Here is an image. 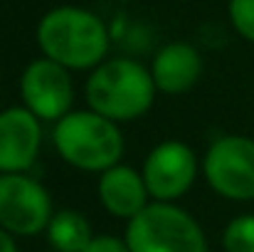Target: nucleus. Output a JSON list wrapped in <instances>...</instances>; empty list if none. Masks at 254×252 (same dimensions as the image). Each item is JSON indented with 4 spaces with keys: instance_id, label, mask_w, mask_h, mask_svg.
Returning a JSON list of instances; mask_svg holds the SVG:
<instances>
[{
    "instance_id": "obj_13",
    "label": "nucleus",
    "mask_w": 254,
    "mask_h": 252,
    "mask_svg": "<svg viewBox=\"0 0 254 252\" xmlns=\"http://www.w3.org/2000/svg\"><path fill=\"white\" fill-rule=\"evenodd\" d=\"M225 252H254V215H237L222 233Z\"/></svg>"
},
{
    "instance_id": "obj_12",
    "label": "nucleus",
    "mask_w": 254,
    "mask_h": 252,
    "mask_svg": "<svg viewBox=\"0 0 254 252\" xmlns=\"http://www.w3.org/2000/svg\"><path fill=\"white\" fill-rule=\"evenodd\" d=\"M47 240L57 252H82L94 240L91 225L79 210H57L47 225Z\"/></svg>"
},
{
    "instance_id": "obj_9",
    "label": "nucleus",
    "mask_w": 254,
    "mask_h": 252,
    "mask_svg": "<svg viewBox=\"0 0 254 252\" xmlns=\"http://www.w3.org/2000/svg\"><path fill=\"white\" fill-rule=\"evenodd\" d=\"M42 144L40 119L27 106L0 111V173H25Z\"/></svg>"
},
{
    "instance_id": "obj_16",
    "label": "nucleus",
    "mask_w": 254,
    "mask_h": 252,
    "mask_svg": "<svg viewBox=\"0 0 254 252\" xmlns=\"http://www.w3.org/2000/svg\"><path fill=\"white\" fill-rule=\"evenodd\" d=\"M0 252H20L17 250V243H15V235H10L2 228H0Z\"/></svg>"
},
{
    "instance_id": "obj_4",
    "label": "nucleus",
    "mask_w": 254,
    "mask_h": 252,
    "mask_svg": "<svg viewBox=\"0 0 254 252\" xmlns=\"http://www.w3.org/2000/svg\"><path fill=\"white\" fill-rule=\"evenodd\" d=\"M131 252H207L200 223L173 203H148L126 225Z\"/></svg>"
},
{
    "instance_id": "obj_2",
    "label": "nucleus",
    "mask_w": 254,
    "mask_h": 252,
    "mask_svg": "<svg viewBox=\"0 0 254 252\" xmlns=\"http://www.w3.org/2000/svg\"><path fill=\"white\" fill-rule=\"evenodd\" d=\"M86 104L111 121L143 116L156 96L153 75L133 60H106L86 80Z\"/></svg>"
},
{
    "instance_id": "obj_1",
    "label": "nucleus",
    "mask_w": 254,
    "mask_h": 252,
    "mask_svg": "<svg viewBox=\"0 0 254 252\" xmlns=\"http://www.w3.org/2000/svg\"><path fill=\"white\" fill-rule=\"evenodd\" d=\"M37 45L45 57L67 70H91L99 67L109 52V30L94 12L64 5L42 15Z\"/></svg>"
},
{
    "instance_id": "obj_5",
    "label": "nucleus",
    "mask_w": 254,
    "mask_h": 252,
    "mask_svg": "<svg viewBox=\"0 0 254 252\" xmlns=\"http://www.w3.org/2000/svg\"><path fill=\"white\" fill-rule=\"evenodd\" d=\"M52 215V198L42 183L25 173H0L2 230L17 238H32L47 230Z\"/></svg>"
},
{
    "instance_id": "obj_3",
    "label": "nucleus",
    "mask_w": 254,
    "mask_h": 252,
    "mask_svg": "<svg viewBox=\"0 0 254 252\" xmlns=\"http://www.w3.org/2000/svg\"><path fill=\"white\" fill-rule=\"evenodd\" d=\"M60 156L74 168L99 170L116 166L124 156V136L116 121L96 111H69L52 131Z\"/></svg>"
},
{
    "instance_id": "obj_10",
    "label": "nucleus",
    "mask_w": 254,
    "mask_h": 252,
    "mask_svg": "<svg viewBox=\"0 0 254 252\" xmlns=\"http://www.w3.org/2000/svg\"><path fill=\"white\" fill-rule=\"evenodd\" d=\"M96 190H99V203L104 205V210L121 220L136 218L148 205V198H151L143 173L121 164L106 168L101 173Z\"/></svg>"
},
{
    "instance_id": "obj_8",
    "label": "nucleus",
    "mask_w": 254,
    "mask_h": 252,
    "mask_svg": "<svg viewBox=\"0 0 254 252\" xmlns=\"http://www.w3.org/2000/svg\"><path fill=\"white\" fill-rule=\"evenodd\" d=\"M195 175H197V156L183 141L158 144L143 164L146 188L151 198L161 203H173L175 198L188 193Z\"/></svg>"
},
{
    "instance_id": "obj_7",
    "label": "nucleus",
    "mask_w": 254,
    "mask_h": 252,
    "mask_svg": "<svg viewBox=\"0 0 254 252\" xmlns=\"http://www.w3.org/2000/svg\"><path fill=\"white\" fill-rule=\"evenodd\" d=\"M20 96L40 121H60L74 101L72 77L67 67L50 57L32 60L20 77Z\"/></svg>"
},
{
    "instance_id": "obj_11",
    "label": "nucleus",
    "mask_w": 254,
    "mask_h": 252,
    "mask_svg": "<svg viewBox=\"0 0 254 252\" xmlns=\"http://www.w3.org/2000/svg\"><path fill=\"white\" fill-rule=\"evenodd\" d=\"M156 89L166 94H183L192 89L202 75V57L188 42H170L166 45L151 67Z\"/></svg>"
},
{
    "instance_id": "obj_15",
    "label": "nucleus",
    "mask_w": 254,
    "mask_h": 252,
    "mask_svg": "<svg viewBox=\"0 0 254 252\" xmlns=\"http://www.w3.org/2000/svg\"><path fill=\"white\" fill-rule=\"evenodd\" d=\"M82 252H131L126 240L114 238V235H94V240Z\"/></svg>"
},
{
    "instance_id": "obj_6",
    "label": "nucleus",
    "mask_w": 254,
    "mask_h": 252,
    "mask_svg": "<svg viewBox=\"0 0 254 252\" xmlns=\"http://www.w3.org/2000/svg\"><path fill=\"white\" fill-rule=\"evenodd\" d=\"M210 188L230 200H254V139L220 136L202 161Z\"/></svg>"
},
{
    "instance_id": "obj_14",
    "label": "nucleus",
    "mask_w": 254,
    "mask_h": 252,
    "mask_svg": "<svg viewBox=\"0 0 254 252\" xmlns=\"http://www.w3.org/2000/svg\"><path fill=\"white\" fill-rule=\"evenodd\" d=\"M230 20L247 42H254V0H230Z\"/></svg>"
}]
</instances>
